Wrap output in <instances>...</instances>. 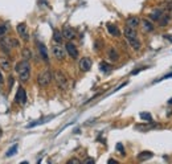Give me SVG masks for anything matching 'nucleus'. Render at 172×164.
I'll return each mask as SVG.
<instances>
[{
	"label": "nucleus",
	"instance_id": "f257e3e1",
	"mask_svg": "<svg viewBox=\"0 0 172 164\" xmlns=\"http://www.w3.org/2000/svg\"><path fill=\"white\" fill-rule=\"evenodd\" d=\"M123 33H125L126 40L129 41V44L131 45V48L138 52V50L141 49V41H139V39H138L136 29H135V28H130V27H127V25H126Z\"/></svg>",
	"mask_w": 172,
	"mask_h": 164
},
{
	"label": "nucleus",
	"instance_id": "f03ea898",
	"mask_svg": "<svg viewBox=\"0 0 172 164\" xmlns=\"http://www.w3.org/2000/svg\"><path fill=\"white\" fill-rule=\"evenodd\" d=\"M16 72L19 74V77H20V81L23 82H27L31 77V65H29V62L27 60H23L20 62H17L16 66Z\"/></svg>",
	"mask_w": 172,
	"mask_h": 164
},
{
	"label": "nucleus",
	"instance_id": "7ed1b4c3",
	"mask_svg": "<svg viewBox=\"0 0 172 164\" xmlns=\"http://www.w3.org/2000/svg\"><path fill=\"white\" fill-rule=\"evenodd\" d=\"M53 79L56 82L57 87H58L60 90H68L69 89V79L66 77V74L61 72V70H56L54 72V75H53Z\"/></svg>",
	"mask_w": 172,
	"mask_h": 164
},
{
	"label": "nucleus",
	"instance_id": "20e7f679",
	"mask_svg": "<svg viewBox=\"0 0 172 164\" xmlns=\"http://www.w3.org/2000/svg\"><path fill=\"white\" fill-rule=\"evenodd\" d=\"M53 79V75H52V72L49 69H45L44 72H41L39 75H37V84L41 87H47L50 85V82Z\"/></svg>",
	"mask_w": 172,
	"mask_h": 164
},
{
	"label": "nucleus",
	"instance_id": "39448f33",
	"mask_svg": "<svg viewBox=\"0 0 172 164\" xmlns=\"http://www.w3.org/2000/svg\"><path fill=\"white\" fill-rule=\"evenodd\" d=\"M0 46H2V49L4 50V52H11L12 49H14L15 46H19V42L17 40L12 39V37H8V36H3L2 40H0Z\"/></svg>",
	"mask_w": 172,
	"mask_h": 164
},
{
	"label": "nucleus",
	"instance_id": "423d86ee",
	"mask_svg": "<svg viewBox=\"0 0 172 164\" xmlns=\"http://www.w3.org/2000/svg\"><path fill=\"white\" fill-rule=\"evenodd\" d=\"M15 101H16V103H19V105H25V103H27V93H25V89L23 86H19V89L16 91V96H15Z\"/></svg>",
	"mask_w": 172,
	"mask_h": 164
},
{
	"label": "nucleus",
	"instance_id": "0eeeda50",
	"mask_svg": "<svg viewBox=\"0 0 172 164\" xmlns=\"http://www.w3.org/2000/svg\"><path fill=\"white\" fill-rule=\"evenodd\" d=\"M52 53H53V56L57 58V60H64L65 58V53H66V50H65V48H62L61 45H54L53 48H52Z\"/></svg>",
	"mask_w": 172,
	"mask_h": 164
},
{
	"label": "nucleus",
	"instance_id": "6e6552de",
	"mask_svg": "<svg viewBox=\"0 0 172 164\" xmlns=\"http://www.w3.org/2000/svg\"><path fill=\"white\" fill-rule=\"evenodd\" d=\"M65 50H66V53L70 56L72 58H78V49H77V46L74 45V44H72V42H68L66 45H65Z\"/></svg>",
	"mask_w": 172,
	"mask_h": 164
},
{
	"label": "nucleus",
	"instance_id": "1a4fd4ad",
	"mask_svg": "<svg viewBox=\"0 0 172 164\" xmlns=\"http://www.w3.org/2000/svg\"><path fill=\"white\" fill-rule=\"evenodd\" d=\"M62 36H64V39H66V40H74L75 37H77V35H75V30L72 29L70 27H65L62 30Z\"/></svg>",
	"mask_w": 172,
	"mask_h": 164
},
{
	"label": "nucleus",
	"instance_id": "9d476101",
	"mask_svg": "<svg viewBox=\"0 0 172 164\" xmlns=\"http://www.w3.org/2000/svg\"><path fill=\"white\" fill-rule=\"evenodd\" d=\"M92 68V60L89 57H84L80 60V69L82 72H89Z\"/></svg>",
	"mask_w": 172,
	"mask_h": 164
},
{
	"label": "nucleus",
	"instance_id": "9b49d317",
	"mask_svg": "<svg viewBox=\"0 0 172 164\" xmlns=\"http://www.w3.org/2000/svg\"><path fill=\"white\" fill-rule=\"evenodd\" d=\"M11 68H12V64H11L9 58H7L5 56H0V69L8 72V70H11Z\"/></svg>",
	"mask_w": 172,
	"mask_h": 164
},
{
	"label": "nucleus",
	"instance_id": "f8f14e48",
	"mask_svg": "<svg viewBox=\"0 0 172 164\" xmlns=\"http://www.w3.org/2000/svg\"><path fill=\"white\" fill-rule=\"evenodd\" d=\"M37 46H39V53H40V56H41L42 61L48 62V61H49V56H48V50H47V46L44 45L42 42H37Z\"/></svg>",
	"mask_w": 172,
	"mask_h": 164
},
{
	"label": "nucleus",
	"instance_id": "ddd939ff",
	"mask_svg": "<svg viewBox=\"0 0 172 164\" xmlns=\"http://www.w3.org/2000/svg\"><path fill=\"white\" fill-rule=\"evenodd\" d=\"M17 32L19 35L21 36L23 40H28L29 36H28V30H27V25H25V23H20L17 25Z\"/></svg>",
	"mask_w": 172,
	"mask_h": 164
},
{
	"label": "nucleus",
	"instance_id": "4468645a",
	"mask_svg": "<svg viewBox=\"0 0 172 164\" xmlns=\"http://www.w3.org/2000/svg\"><path fill=\"white\" fill-rule=\"evenodd\" d=\"M165 12H167V11H165V9H160V8L154 9V11H152L151 14H150V19H151V20H156V21H159V20L162 19V16L165 14Z\"/></svg>",
	"mask_w": 172,
	"mask_h": 164
},
{
	"label": "nucleus",
	"instance_id": "2eb2a0df",
	"mask_svg": "<svg viewBox=\"0 0 172 164\" xmlns=\"http://www.w3.org/2000/svg\"><path fill=\"white\" fill-rule=\"evenodd\" d=\"M139 24H141V20H139L138 17H135V16H131V17H129L126 20V25H127V27H130V28H135L136 29V27H139Z\"/></svg>",
	"mask_w": 172,
	"mask_h": 164
},
{
	"label": "nucleus",
	"instance_id": "dca6fc26",
	"mask_svg": "<svg viewBox=\"0 0 172 164\" xmlns=\"http://www.w3.org/2000/svg\"><path fill=\"white\" fill-rule=\"evenodd\" d=\"M142 27H143V30L144 32H152L154 30V24H152L150 20H142Z\"/></svg>",
	"mask_w": 172,
	"mask_h": 164
},
{
	"label": "nucleus",
	"instance_id": "f3484780",
	"mask_svg": "<svg viewBox=\"0 0 172 164\" xmlns=\"http://www.w3.org/2000/svg\"><path fill=\"white\" fill-rule=\"evenodd\" d=\"M107 56H109V58L111 61H118V58H119V54H118V52L114 48L109 49V53H107Z\"/></svg>",
	"mask_w": 172,
	"mask_h": 164
},
{
	"label": "nucleus",
	"instance_id": "a211bd4d",
	"mask_svg": "<svg viewBox=\"0 0 172 164\" xmlns=\"http://www.w3.org/2000/svg\"><path fill=\"white\" fill-rule=\"evenodd\" d=\"M107 30H109V33L113 35V36H119L120 35L119 29L115 27V25H113V24H107Z\"/></svg>",
	"mask_w": 172,
	"mask_h": 164
},
{
	"label": "nucleus",
	"instance_id": "6ab92c4d",
	"mask_svg": "<svg viewBox=\"0 0 172 164\" xmlns=\"http://www.w3.org/2000/svg\"><path fill=\"white\" fill-rule=\"evenodd\" d=\"M152 157V152H150V151H143V152H141L138 155V159L139 160H148V159H151Z\"/></svg>",
	"mask_w": 172,
	"mask_h": 164
},
{
	"label": "nucleus",
	"instance_id": "aec40b11",
	"mask_svg": "<svg viewBox=\"0 0 172 164\" xmlns=\"http://www.w3.org/2000/svg\"><path fill=\"white\" fill-rule=\"evenodd\" d=\"M62 39H64V36H62V32H60V30H54L53 32V40L57 42V44H60L61 41H62Z\"/></svg>",
	"mask_w": 172,
	"mask_h": 164
},
{
	"label": "nucleus",
	"instance_id": "412c9836",
	"mask_svg": "<svg viewBox=\"0 0 172 164\" xmlns=\"http://www.w3.org/2000/svg\"><path fill=\"white\" fill-rule=\"evenodd\" d=\"M99 69H101V72H103V73H109L111 70V65L109 64H106V62H101V65H99Z\"/></svg>",
	"mask_w": 172,
	"mask_h": 164
},
{
	"label": "nucleus",
	"instance_id": "4be33fe9",
	"mask_svg": "<svg viewBox=\"0 0 172 164\" xmlns=\"http://www.w3.org/2000/svg\"><path fill=\"white\" fill-rule=\"evenodd\" d=\"M21 56H23V58L24 60H31V57H32V54H31V50L28 49V48H25V49H23V52H21Z\"/></svg>",
	"mask_w": 172,
	"mask_h": 164
},
{
	"label": "nucleus",
	"instance_id": "5701e85b",
	"mask_svg": "<svg viewBox=\"0 0 172 164\" xmlns=\"http://www.w3.org/2000/svg\"><path fill=\"white\" fill-rule=\"evenodd\" d=\"M141 118H142V119H144V121L152 122V117L148 114V112H141Z\"/></svg>",
	"mask_w": 172,
	"mask_h": 164
},
{
	"label": "nucleus",
	"instance_id": "b1692460",
	"mask_svg": "<svg viewBox=\"0 0 172 164\" xmlns=\"http://www.w3.org/2000/svg\"><path fill=\"white\" fill-rule=\"evenodd\" d=\"M7 30H8V27L5 24H2L0 25V37H3L5 33H7Z\"/></svg>",
	"mask_w": 172,
	"mask_h": 164
},
{
	"label": "nucleus",
	"instance_id": "393cba45",
	"mask_svg": "<svg viewBox=\"0 0 172 164\" xmlns=\"http://www.w3.org/2000/svg\"><path fill=\"white\" fill-rule=\"evenodd\" d=\"M16 151H17V144H15L14 147H11V148L7 151V156H8V157H9V156H12V155H14V154L16 152Z\"/></svg>",
	"mask_w": 172,
	"mask_h": 164
},
{
	"label": "nucleus",
	"instance_id": "a878e982",
	"mask_svg": "<svg viewBox=\"0 0 172 164\" xmlns=\"http://www.w3.org/2000/svg\"><path fill=\"white\" fill-rule=\"evenodd\" d=\"M165 11H167L168 12V14L172 16V2H169L168 4H165V8H164Z\"/></svg>",
	"mask_w": 172,
	"mask_h": 164
},
{
	"label": "nucleus",
	"instance_id": "bb28decb",
	"mask_svg": "<svg viewBox=\"0 0 172 164\" xmlns=\"http://www.w3.org/2000/svg\"><path fill=\"white\" fill-rule=\"evenodd\" d=\"M117 150H118V151H120V152H122V154L125 155V150H123V146H122V144H120V143H118V144H117Z\"/></svg>",
	"mask_w": 172,
	"mask_h": 164
},
{
	"label": "nucleus",
	"instance_id": "cd10ccee",
	"mask_svg": "<svg viewBox=\"0 0 172 164\" xmlns=\"http://www.w3.org/2000/svg\"><path fill=\"white\" fill-rule=\"evenodd\" d=\"M68 163H69V164H72V163H74V164H80L81 161H80L78 159H74V157H73V159H70V160L68 161Z\"/></svg>",
	"mask_w": 172,
	"mask_h": 164
},
{
	"label": "nucleus",
	"instance_id": "c85d7f7f",
	"mask_svg": "<svg viewBox=\"0 0 172 164\" xmlns=\"http://www.w3.org/2000/svg\"><path fill=\"white\" fill-rule=\"evenodd\" d=\"M172 77V73H169V74H167L165 77H163V78H160V79H158V81H163V79H167V78H171Z\"/></svg>",
	"mask_w": 172,
	"mask_h": 164
},
{
	"label": "nucleus",
	"instance_id": "c756f323",
	"mask_svg": "<svg viewBox=\"0 0 172 164\" xmlns=\"http://www.w3.org/2000/svg\"><path fill=\"white\" fill-rule=\"evenodd\" d=\"M84 163H94V159H92V157H87V159L84 160Z\"/></svg>",
	"mask_w": 172,
	"mask_h": 164
},
{
	"label": "nucleus",
	"instance_id": "7c9ffc66",
	"mask_svg": "<svg viewBox=\"0 0 172 164\" xmlns=\"http://www.w3.org/2000/svg\"><path fill=\"white\" fill-rule=\"evenodd\" d=\"M3 79H4V78H3V75H2V73H0V84H3Z\"/></svg>",
	"mask_w": 172,
	"mask_h": 164
},
{
	"label": "nucleus",
	"instance_id": "2f4dec72",
	"mask_svg": "<svg viewBox=\"0 0 172 164\" xmlns=\"http://www.w3.org/2000/svg\"><path fill=\"white\" fill-rule=\"evenodd\" d=\"M165 37V39H168L169 41H172V36H164Z\"/></svg>",
	"mask_w": 172,
	"mask_h": 164
},
{
	"label": "nucleus",
	"instance_id": "473e14b6",
	"mask_svg": "<svg viewBox=\"0 0 172 164\" xmlns=\"http://www.w3.org/2000/svg\"><path fill=\"white\" fill-rule=\"evenodd\" d=\"M168 103H169V105H172V98H171V99L168 101Z\"/></svg>",
	"mask_w": 172,
	"mask_h": 164
},
{
	"label": "nucleus",
	"instance_id": "72a5a7b5",
	"mask_svg": "<svg viewBox=\"0 0 172 164\" xmlns=\"http://www.w3.org/2000/svg\"><path fill=\"white\" fill-rule=\"evenodd\" d=\"M0 136H2V130H0Z\"/></svg>",
	"mask_w": 172,
	"mask_h": 164
}]
</instances>
